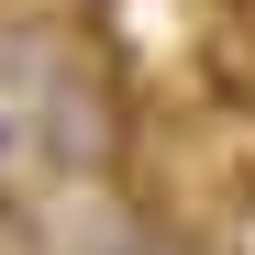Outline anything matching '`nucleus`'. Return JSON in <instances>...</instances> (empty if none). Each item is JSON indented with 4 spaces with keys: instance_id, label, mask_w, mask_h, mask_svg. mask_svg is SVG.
<instances>
[{
    "instance_id": "obj_1",
    "label": "nucleus",
    "mask_w": 255,
    "mask_h": 255,
    "mask_svg": "<svg viewBox=\"0 0 255 255\" xmlns=\"http://www.w3.org/2000/svg\"><path fill=\"white\" fill-rule=\"evenodd\" d=\"M33 155L56 166V178H122V155H133V100H122V78L67 56L33 78Z\"/></svg>"
},
{
    "instance_id": "obj_2",
    "label": "nucleus",
    "mask_w": 255,
    "mask_h": 255,
    "mask_svg": "<svg viewBox=\"0 0 255 255\" xmlns=\"http://www.w3.org/2000/svg\"><path fill=\"white\" fill-rule=\"evenodd\" d=\"M100 255H189V233H166V222H122Z\"/></svg>"
}]
</instances>
